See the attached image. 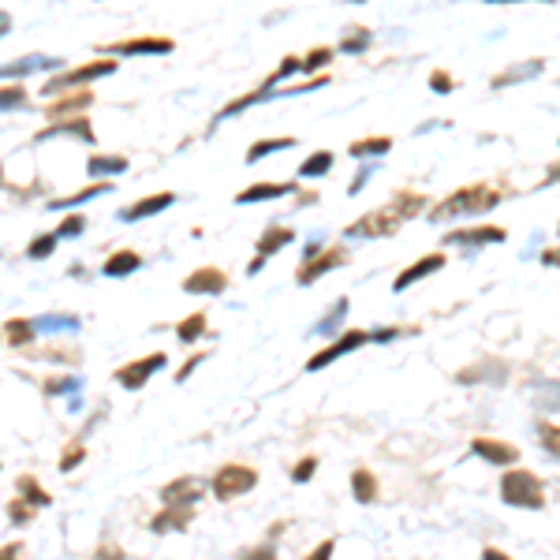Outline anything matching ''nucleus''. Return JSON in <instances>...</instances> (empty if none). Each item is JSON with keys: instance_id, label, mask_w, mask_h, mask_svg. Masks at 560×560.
I'll list each match as a JSON object with an SVG mask.
<instances>
[{"instance_id": "obj_5", "label": "nucleus", "mask_w": 560, "mask_h": 560, "mask_svg": "<svg viewBox=\"0 0 560 560\" xmlns=\"http://www.w3.org/2000/svg\"><path fill=\"white\" fill-rule=\"evenodd\" d=\"M116 68H120V64H116V60H109V57L90 60V64H83V68H71V71L57 75V79H49V83H45V94H60L64 86H83V90H86V83L101 79V75H113Z\"/></svg>"}, {"instance_id": "obj_11", "label": "nucleus", "mask_w": 560, "mask_h": 560, "mask_svg": "<svg viewBox=\"0 0 560 560\" xmlns=\"http://www.w3.org/2000/svg\"><path fill=\"white\" fill-rule=\"evenodd\" d=\"M94 105V94L90 90H71V94H60V97H49V105H45V116L49 120H75V116H83L86 109Z\"/></svg>"}, {"instance_id": "obj_25", "label": "nucleus", "mask_w": 560, "mask_h": 560, "mask_svg": "<svg viewBox=\"0 0 560 560\" xmlns=\"http://www.w3.org/2000/svg\"><path fill=\"white\" fill-rule=\"evenodd\" d=\"M292 146H295V139H292V135H280V139H258V142H250V149H247V165H254V161H262V158L276 154V149H292Z\"/></svg>"}, {"instance_id": "obj_49", "label": "nucleus", "mask_w": 560, "mask_h": 560, "mask_svg": "<svg viewBox=\"0 0 560 560\" xmlns=\"http://www.w3.org/2000/svg\"><path fill=\"white\" fill-rule=\"evenodd\" d=\"M19 553H23V542H8L0 549V560H19Z\"/></svg>"}, {"instance_id": "obj_37", "label": "nucleus", "mask_w": 560, "mask_h": 560, "mask_svg": "<svg viewBox=\"0 0 560 560\" xmlns=\"http://www.w3.org/2000/svg\"><path fill=\"white\" fill-rule=\"evenodd\" d=\"M19 105H27V90H23V83H12L0 90V109H19Z\"/></svg>"}, {"instance_id": "obj_19", "label": "nucleus", "mask_w": 560, "mask_h": 560, "mask_svg": "<svg viewBox=\"0 0 560 560\" xmlns=\"http://www.w3.org/2000/svg\"><path fill=\"white\" fill-rule=\"evenodd\" d=\"M53 135H79L83 142H94V127H90V120H86V116H75V120H57V123L41 127V131H38L34 139H38V142H45V139H53Z\"/></svg>"}, {"instance_id": "obj_48", "label": "nucleus", "mask_w": 560, "mask_h": 560, "mask_svg": "<svg viewBox=\"0 0 560 560\" xmlns=\"http://www.w3.org/2000/svg\"><path fill=\"white\" fill-rule=\"evenodd\" d=\"M482 560H516V556H508V553L497 549V546H486V549H482Z\"/></svg>"}, {"instance_id": "obj_21", "label": "nucleus", "mask_w": 560, "mask_h": 560, "mask_svg": "<svg viewBox=\"0 0 560 560\" xmlns=\"http://www.w3.org/2000/svg\"><path fill=\"white\" fill-rule=\"evenodd\" d=\"M377 493H381V486H377L374 471H370V467H355V471H351V497L359 501V504H374Z\"/></svg>"}, {"instance_id": "obj_33", "label": "nucleus", "mask_w": 560, "mask_h": 560, "mask_svg": "<svg viewBox=\"0 0 560 560\" xmlns=\"http://www.w3.org/2000/svg\"><path fill=\"white\" fill-rule=\"evenodd\" d=\"M393 206H396V210L403 213V221H407V217H415V213L426 206V198L415 194V191H396V194H393Z\"/></svg>"}, {"instance_id": "obj_15", "label": "nucleus", "mask_w": 560, "mask_h": 560, "mask_svg": "<svg viewBox=\"0 0 560 560\" xmlns=\"http://www.w3.org/2000/svg\"><path fill=\"white\" fill-rule=\"evenodd\" d=\"M194 523V508H184V504H165L161 512L149 519V530L154 534H180Z\"/></svg>"}, {"instance_id": "obj_42", "label": "nucleus", "mask_w": 560, "mask_h": 560, "mask_svg": "<svg viewBox=\"0 0 560 560\" xmlns=\"http://www.w3.org/2000/svg\"><path fill=\"white\" fill-rule=\"evenodd\" d=\"M86 228V217L83 213H71V217H64L60 221V228H57V239H64V236H79Z\"/></svg>"}, {"instance_id": "obj_13", "label": "nucleus", "mask_w": 560, "mask_h": 560, "mask_svg": "<svg viewBox=\"0 0 560 560\" xmlns=\"http://www.w3.org/2000/svg\"><path fill=\"white\" fill-rule=\"evenodd\" d=\"M471 452L478 456V460L497 464V467H512L519 460V448L512 441H497V438H474L471 441Z\"/></svg>"}, {"instance_id": "obj_12", "label": "nucleus", "mask_w": 560, "mask_h": 560, "mask_svg": "<svg viewBox=\"0 0 560 560\" xmlns=\"http://www.w3.org/2000/svg\"><path fill=\"white\" fill-rule=\"evenodd\" d=\"M504 239H508V228L501 224H471V228H456V232L445 236V243L452 247H467V243L486 247V243H504Z\"/></svg>"}, {"instance_id": "obj_9", "label": "nucleus", "mask_w": 560, "mask_h": 560, "mask_svg": "<svg viewBox=\"0 0 560 560\" xmlns=\"http://www.w3.org/2000/svg\"><path fill=\"white\" fill-rule=\"evenodd\" d=\"M288 243H295V228H288V224H273V228H266L262 232V239H258V254H254V262L247 266V273H258L276 250H285Z\"/></svg>"}, {"instance_id": "obj_52", "label": "nucleus", "mask_w": 560, "mask_h": 560, "mask_svg": "<svg viewBox=\"0 0 560 560\" xmlns=\"http://www.w3.org/2000/svg\"><path fill=\"white\" fill-rule=\"evenodd\" d=\"M0 31H8V15H0Z\"/></svg>"}, {"instance_id": "obj_44", "label": "nucleus", "mask_w": 560, "mask_h": 560, "mask_svg": "<svg viewBox=\"0 0 560 560\" xmlns=\"http://www.w3.org/2000/svg\"><path fill=\"white\" fill-rule=\"evenodd\" d=\"M243 560H280V556H276L273 542H262V546H254L250 553H243Z\"/></svg>"}, {"instance_id": "obj_51", "label": "nucleus", "mask_w": 560, "mask_h": 560, "mask_svg": "<svg viewBox=\"0 0 560 560\" xmlns=\"http://www.w3.org/2000/svg\"><path fill=\"white\" fill-rule=\"evenodd\" d=\"M542 262H546V266H560V247H549V250L542 254Z\"/></svg>"}, {"instance_id": "obj_35", "label": "nucleus", "mask_w": 560, "mask_h": 560, "mask_svg": "<svg viewBox=\"0 0 560 560\" xmlns=\"http://www.w3.org/2000/svg\"><path fill=\"white\" fill-rule=\"evenodd\" d=\"M86 460V445L83 441H71L68 448H64V456H60V471H75Z\"/></svg>"}, {"instance_id": "obj_10", "label": "nucleus", "mask_w": 560, "mask_h": 560, "mask_svg": "<svg viewBox=\"0 0 560 560\" xmlns=\"http://www.w3.org/2000/svg\"><path fill=\"white\" fill-rule=\"evenodd\" d=\"M172 49H176V41H172V38H154V34H142V38H127V41H116V45H109L105 53H113V60H116V57H135V53L165 57V53H172Z\"/></svg>"}, {"instance_id": "obj_36", "label": "nucleus", "mask_w": 560, "mask_h": 560, "mask_svg": "<svg viewBox=\"0 0 560 560\" xmlns=\"http://www.w3.org/2000/svg\"><path fill=\"white\" fill-rule=\"evenodd\" d=\"M314 471H318V456L311 452V456H303V460L292 467V482H295V486H303V482L314 478Z\"/></svg>"}, {"instance_id": "obj_8", "label": "nucleus", "mask_w": 560, "mask_h": 560, "mask_svg": "<svg viewBox=\"0 0 560 560\" xmlns=\"http://www.w3.org/2000/svg\"><path fill=\"white\" fill-rule=\"evenodd\" d=\"M344 262H348V247H344V243H333V247H325V250L318 254V258L303 262V266H299V273H295V280H299L303 288H311L314 280H321L325 273H333V269H337V266H344Z\"/></svg>"}, {"instance_id": "obj_16", "label": "nucleus", "mask_w": 560, "mask_h": 560, "mask_svg": "<svg viewBox=\"0 0 560 560\" xmlns=\"http://www.w3.org/2000/svg\"><path fill=\"white\" fill-rule=\"evenodd\" d=\"M445 269V254L438 250V254H426V258H419L415 266H407L396 280H393V288L396 292H407L411 285H419V280H426V276H434V273H441Z\"/></svg>"}, {"instance_id": "obj_54", "label": "nucleus", "mask_w": 560, "mask_h": 560, "mask_svg": "<svg viewBox=\"0 0 560 560\" xmlns=\"http://www.w3.org/2000/svg\"><path fill=\"white\" fill-rule=\"evenodd\" d=\"M556 232H560V224H556Z\"/></svg>"}, {"instance_id": "obj_41", "label": "nucleus", "mask_w": 560, "mask_h": 560, "mask_svg": "<svg viewBox=\"0 0 560 560\" xmlns=\"http://www.w3.org/2000/svg\"><path fill=\"white\" fill-rule=\"evenodd\" d=\"M329 60H333V49H329V45H321V49H311V53L303 57V71H318V68H325Z\"/></svg>"}, {"instance_id": "obj_27", "label": "nucleus", "mask_w": 560, "mask_h": 560, "mask_svg": "<svg viewBox=\"0 0 560 560\" xmlns=\"http://www.w3.org/2000/svg\"><path fill=\"white\" fill-rule=\"evenodd\" d=\"M333 154H329V149H318V154H311L307 161L299 165V180H318V176H325L329 168H333Z\"/></svg>"}, {"instance_id": "obj_2", "label": "nucleus", "mask_w": 560, "mask_h": 560, "mask_svg": "<svg viewBox=\"0 0 560 560\" xmlns=\"http://www.w3.org/2000/svg\"><path fill=\"white\" fill-rule=\"evenodd\" d=\"M501 501L508 508H527V512H542L546 508V482L534 471L512 467L501 478Z\"/></svg>"}, {"instance_id": "obj_24", "label": "nucleus", "mask_w": 560, "mask_h": 560, "mask_svg": "<svg viewBox=\"0 0 560 560\" xmlns=\"http://www.w3.org/2000/svg\"><path fill=\"white\" fill-rule=\"evenodd\" d=\"M456 377H460L464 381V385H474V381H504L508 377V366L504 363H478V366H467V370H460V374H456Z\"/></svg>"}, {"instance_id": "obj_7", "label": "nucleus", "mask_w": 560, "mask_h": 560, "mask_svg": "<svg viewBox=\"0 0 560 560\" xmlns=\"http://www.w3.org/2000/svg\"><path fill=\"white\" fill-rule=\"evenodd\" d=\"M168 363V355L165 351H149V355H142V359H135V363H127V366H120L116 370V381L127 389V393H139L149 377H154L161 366Z\"/></svg>"}, {"instance_id": "obj_6", "label": "nucleus", "mask_w": 560, "mask_h": 560, "mask_svg": "<svg viewBox=\"0 0 560 560\" xmlns=\"http://www.w3.org/2000/svg\"><path fill=\"white\" fill-rule=\"evenodd\" d=\"M370 340V333L366 329H344V337H337L329 348H321V351H314L311 359H307V370L311 374H318V370H325L329 363H337V359H344L348 351H355V348H363Z\"/></svg>"}, {"instance_id": "obj_22", "label": "nucleus", "mask_w": 560, "mask_h": 560, "mask_svg": "<svg viewBox=\"0 0 560 560\" xmlns=\"http://www.w3.org/2000/svg\"><path fill=\"white\" fill-rule=\"evenodd\" d=\"M139 269H142V258L135 250H113L105 262V276H131Z\"/></svg>"}, {"instance_id": "obj_3", "label": "nucleus", "mask_w": 560, "mask_h": 560, "mask_svg": "<svg viewBox=\"0 0 560 560\" xmlns=\"http://www.w3.org/2000/svg\"><path fill=\"white\" fill-rule=\"evenodd\" d=\"M400 224H403V213L389 202L385 210H370V213H363L359 221H351V224L344 228V236H348V239H381V236H393Z\"/></svg>"}, {"instance_id": "obj_20", "label": "nucleus", "mask_w": 560, "mask_h": 560, "mask_svg": "<svg viewBox=\"0 0 560 560\" xmlns=\"http://www.w3.org/2000/svg\"><path fill=\"white\" fill-rule=\"evenodd\" d=\"M292 191H295V184H276V180H269V184H250V187H243V191L236 194V202H239V206H250V202L285 198V194H292Z\"/></svg>"}, {"instance_id": "obj_47", "label": "nucleus", "mask_w": 560, "mask_h": 560, "mask_svg": "<svg viewBox=\"0 0 560 560\" xmlns=\"http://www.w3.org/2000/svg\"><path fill=\"white\" fill-rule=\"evenodd\" d=\"M202 363H206V351H202V355H191V359L180 366V374H176V381H187V377H191V374H194Z\"/></svg>"}, {"instance_id": "obj_23", "label": "nucleus", "mask_w": 560, "mask_h": 560, "mask_svg": "<svg viewBox=\"0 0 560 560\" xmlns=\"http://www.w3.org/2000/svg\"><path fill=\"white\" fill-rule=\"evenodd\" d=\"M389 149H393L389 135H370V139H355L348 146V154L351 158H381V154H389Z\"/></svg>"}, {"instance_id": "obj_29", "label": "nucleus", "mask_w": 560, "mask_h": 560, "mask_svg": "<svg viewBox=\"0 0 560 560\" xmlns=\"http://www.w3.org/2000/svg\"><path fill=\"white\" fill-rule=\"evenodd\" d=\"M202 333H206V311H194V314H187L180 325H176V337H180L184 344H194Z\"/></svg>"}, {"instance_id": "obj_30", "label": "nucleus", "mask_w": 560, "mask_h": 560, "mask_svg": "<svg viewBox=\"0 0 560 560\" xmlns=\"http://www.w3.org/2000/svg\"><path fill=\"white\" fill-rule=\"evenodd\" d=\"M109 187H113L109 180H94V184H90V187H83V191H71L68 198H57V202H53V210H68V206H79V202H86V198H97L101 191H109Z\"/></svg>"}, {"instance_id": "obj_26", "label": "nucleus", "mask_w": 560, "mask_h": 560, "mask_svg": "<svg viewBox=\"0 0 560 560\" xmlns=\"http://www.w3.org/2000/svg\"><path fill=\"white\" fill-rule=\"evenodd\" d=\"M0 333H5V340H8L12 348H23V344L34 340V321H31V318H12L5 329H0Z\"/></svg>"}, {"instance_id": "obj_34", "label": "nucleus", "mask_w": 560, "mask_h": 560, "mask_svg": "<svg viewBox=\"0 0 560 560\" xmlns=\"http://www.w3.org/2000/svg\"><path fill=\"white\" fill-rule=\"evenodd\" d=\"M57 232H41V236H34V243L27 247V258H34V262H41V258H49V254L57 250Z\"/></svg>"}, {"instance_id": "obj_39", "label": "nucleus", "mask_w": 560, "mask_h": 560, "mask_svg": "<svg viewBox=\"0 0 560 560\" xmlns=\"http://www.w3.org/2000/svg\"><path fill=\"white\" fill-rule=\"evenodd\" d=\"M8 519L15 523V527H23V523H31L34 519V504H27L23 497H15L12 504H8Z\"/></svg>"}, {"instance_id": "obj_50", "label": "nucleus", "mask_w": 560, "mask_h": 560, "mask_svg": "<svg viewBox=\"0 0 560 560\" xmlns=\"http://www.w3.org/2000/svg\"><path fill=\"white\" fill-rule=\"evenodd\" d=\"M556 180H560V161H556V165H549V172H546V180H542L538 187H553Z\"/></svg>"}, {"instance_id": "obj_32", "label": "nucleus", "mask_w": 560, "mask_h": 560, "mask_svg": "<svg viewBox=\"0 0 560 560\" xmlns=\"http://www.w3.org/2000/svg\"><path fill=\"white\" fill-rule=\"evenodd\" d=\"M127 168V158H90L86 161V172L94 176V180H97V176H116V172H123Z\"/></svg>"}, {"instance_id": "obj_38", "label": "nucleus", "mask_w": 560, "mask_h": 560, "mask_svg": "<svg viewBox=\"0 0 560 560\" xmlns=\"http://www.w3.org/2000/svg\"><path fill=\"white\" fill-rule=\"evenodd\" d=\"M366 45H370V31H366V27H355V31H348V38L340 41L344 53H363Z\"/></svg>"}, {"instance_id": "obj_46", "label": "nucleus", "mask_w": 560, "mask_h": 560, "mask_svg": "<svg viewBox=\"0 0 560 560\" xmlns=\"http://www.w3.org/2000/svg\"><path fill=\"white\" fill-rule=\"evenodd\" d=\"M333 553H337V538H325L318 549H311L307 560H333Z\"/></svg>"}, {"instance_id": "obj_31", "label": "nucleus", "mask_w": 560, "mask_h": 560, "mask_svg": "<svg viewBox=\"0 0 560 560\" xmlns=\"http://www.w3.org/2000/svg\"><path fill=\"white\" fill-rule=\"evenodd\" d=\"M538 441H542L546 456H553V460H560V422H549V419H542V422H538Z\"/></svg>"}, {"instance_id": "obj_28", "label": "nucleus", "mask_w": 560, "mask_h": 560, "mask_svg": "<svg viewBox=\"0 0 560 560\" xmlns=\"http://www.w3.org/2000/svg\"><path fill=\"white\" fill-rule=\"evenodd\" d=\"M19 497L27 501V504H34V508H49V504H53V493H45V490L38 486L34 474H23V478H19Z\"/></svg>"}, {"instance_id": "obj_45", "label": "nucleus", "mask_w": 560, "mask_h": 560, "mask_svg": "<svg viewBox=\"0 0 560 560\" xmlns=\"http://www.w3.org/2000/svg\"><path fill=\"white\" fill-rule=\"evenodd\" d=\"M94 560H127V556H123V549L116 542H101L97 553H94Z\"/></svg>"}, {"instance_id": "obj_17", "label": "nucleus", "mask_w": 560, "mask_h": 560, "mask_svg": "<svg viewBox=\"0 0 560 560\" xmlns=\"http://www.w3.org/2000/svg\"><path fill=\"white\" fill-rule=\"evenodd\" d=\"M202 493H206V486H202L198 478H176V482H168V486H161L165 504H184V508H194L202 501Z\"/></svg>"}, {"instance_id": "obj_4", "label": "nucleus", "mask_w": 560, "mask_h": 560, "mask_svg": "<svg viewBox=\"0 0 560 560\" xmlns=\"http://www.w3.org/2000/svg\"><path fill=\"white\" fill-rule=\"evenodd\" d=\"M254 486H258V471L247 467V464H228V467H221V471L210 478L213 497L224 501V504L236 501V497H243V493H250Z\"/></svg>"}, {"instance_id": "obj_53", "label": "nucleus", "mask_w": 560, "mask_h": 560, "mask_svg": "<svg viewBox=\"0 0 560 560\" xmlns=\"http://www.w3.org/2000/svg\"><path fill=\"white\" fill-rule=\"evenodd\" d=\"M0 340H5V333H0Z\"/></svg>"}, {"instance_id": "obj_14", "label": "nucleus", "mask_w": 560, "mask_h": 560, "mask_svg": "<svg viewBox=\"0 0 560 560\" xmlns=\"http://www.w3.org/2000/svg\"><path fill=\"white\" fill-rule=\"evenodd\" d=\"M224 288H228V273L217 266H202V269L187 273V280H184L187 295H221Z\"/></svg>"}, {"instance_id": "obj_40", "label": "nucleus", "mask_w": 560, "mask_h": 560, "mask_svg": "<svg viewBox=\"0 0 560 560\" xmlns=\"http://www.w3.org/2000/svg\"><path fill=\"white\" fill-rule=\"evenodd\" d=\"M538 71H542V60H530V64L508 71V75H493V86H508L512 79H523V75H538Z\"/></svg>"}, {"instance_id": "obj_18", "label": "nucleus", "mask_w": 560, "mask_h": 560, "mask_svg": "<svg viewBox=\"0 0 560 560\" xmlns=\"http://www.w3.org/2000/svg\"><path fill=\"white\" fill-rule=\"evenodd\" d=\"M176 202V194L172 191H158V194H149V198H139V202H131L120 217L123 221H142V217H154V213H161V210H168Z\"/></svg>"}, {"instance_id": "obj_43", "label": "nucleus", "mask_w": 560, "mask_h": 560, "mask_svg": "<svg viewBox=\"0 0 560 560\" xmlns=\"http://www.w3.org/2000/svg\"><path fill=\"white\" fill-rule=\"evenodd\" d=\"M429 90H438V94H452V90H456L452 75H448V71H434V75H429Z\"/></svg>"}, {"instance_id": "obj_1", "label": "nucleus", "mask_w": 560, "mask_h": 560, "mask_svg": "<svg viewBox=\"0 0 560 560\" xmlns=\"http://www.w3.org/2000/svg\"><path fill=\"white\" fill-rule=\"evenodd\" d=\"M512 194L508 187H493V184H467L460 191H452L448 198H441L434 210H429L426 217L429 221H456V217H471V213H490L493 206H501V202Z\"/></svg>"}]
</instances>
